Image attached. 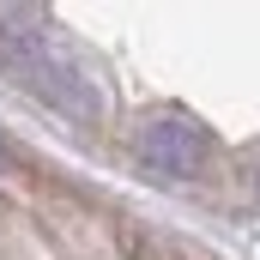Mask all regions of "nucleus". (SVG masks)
Returning <instances> with one entry per match:
<instances>
[{"label": "nucleus", "instance_id": "nucleus-1", "mask_svg": "<svg viewBox=\"0 0 260 260\" xmlns=\"http://www.w3.org/2000/svg\"><path fill=\"white\" fill-rule=\"evenodd\" d=\"M0 67L24 85V91H37V97H49L55 109L67 115H97V97H91V85L73 73V67L49 49V37L43 30H0Z\"/></svg>", "mask_w": 260, "mask_h": 260}, {"label": "nucleus", "instance_id": "nucleus-2", "mask_svg": "<svg viewBox=\"0 0 260 260\" xmlns=\"http://www.w3.org/2000/svg\"><path fill=\"white\" fill-rule=\"evenodd\" d=\"M133 151H139V164H145L151 176L182 182V176H194L200 164H206L212 139H206V127L188 121V115H157V121H145V127H139Z\"/></svg>", "mask_w": 260, "mask_h": 260}, {"label": "nucleus", "instance_id": "nucleus-3", "mask_svg": "<svg viewBox=\"0 0 260 260\" xmlns=\"http://www.w3.org/2000/svg\"><path fill=\"white\" fill-rule=\"evenodd\" d=\"M254 188H260V151H254Z\"/></svg>", "mask_w": 260, "mask_h": 260}, {"label": "nucleus", "instance_id": "nucleus-4", "mask_svg": "<svg viewBox=\"0 0 260 260\" xmlns=\"http://www.w3.org/2000/svg\"><path fill=\"white\" fill-rule=\"evenodd\" d=\"M0 164H6V145H0Z\"/></svg>", "mask_w": 260, "mask_h": 260}]
</instances>
